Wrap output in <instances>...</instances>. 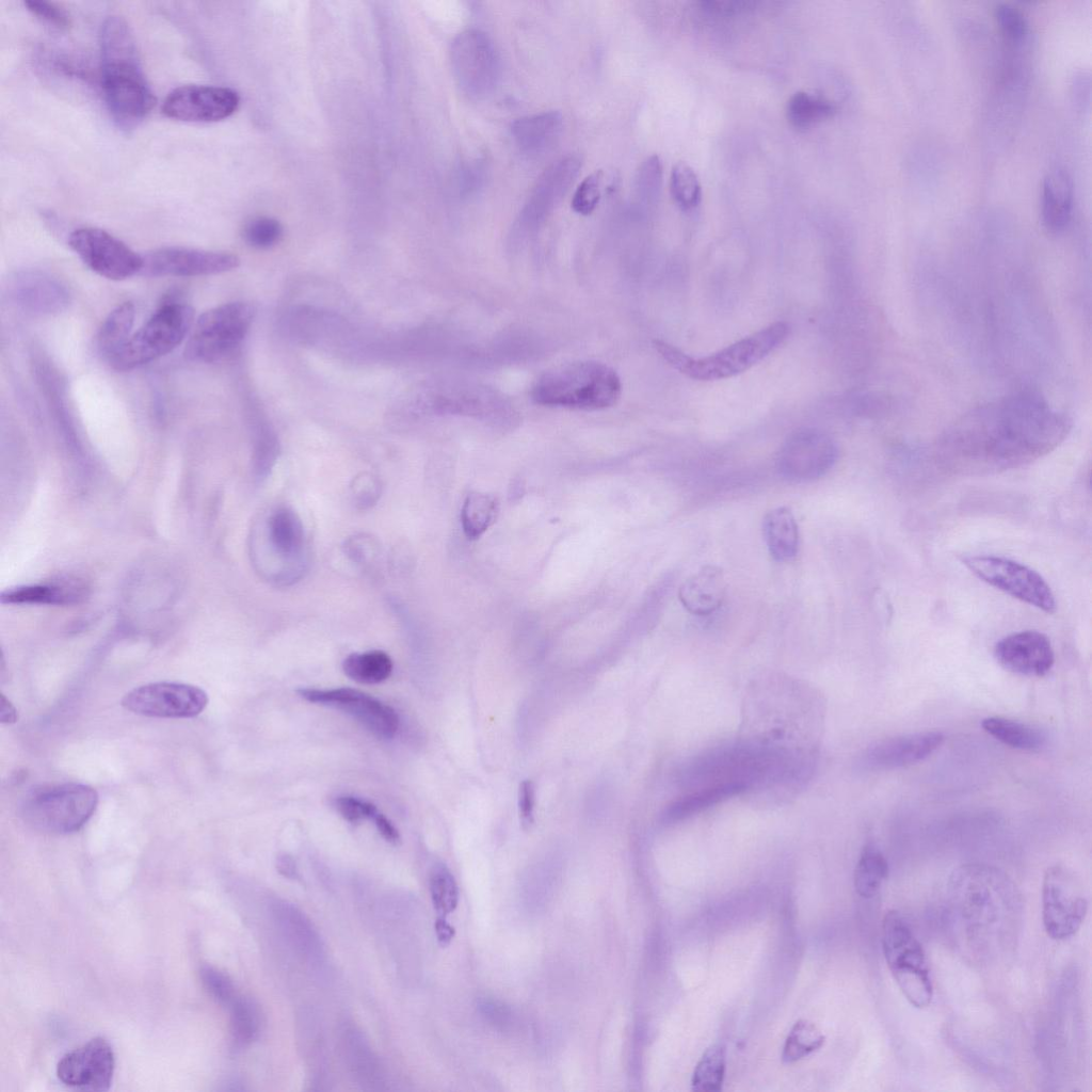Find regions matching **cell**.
<instances>
[{
  "label": "cell",
  "instance_id": "1",
  "mask_svg": "<svg viewBox=\"0 0 1092 1092\" xmlns=\"http://www.w3.org/2000/svg\"><path fill=\"white\" fill-rule=\"evenodd\" d=\"M1069 418L1039 395L1021 391L964 415L944 435L945 462L967 473H986L1029 464L1060 445Z\"/></svg>",
  "mask_w": 1092,
  "mask_h": 1092
},
{
  "label": "cell",
  "instance_id": "2",
  "mask_svg": "<svg viewBox=\"0 0 1092 1092\" xmlns=\"http://www.w3.org/2000/svg\"><path fill=\"white\" fill-rule=\"evenodd\" d=\"M1023 912L1021 893L1002 870L965 864L950 874L945 916L956 943L973 960L989 963L1014 947Z\"/></svg>",
  "mask_w": 1092,
  "mask_h": 1092
},
{
  "label": "cell",
  "instance_id": "3",
  "mask_svg": "<svg viewBox=\"0 0 1092 1092\" xmlns=\"http://www.w3.org/2000/svg\"><path fill=\"white\" fill-rule=\"evenodd\" d=\"M100 71L106 105L114 122L124 129L138 126L156 103L145 77L133 32L117 15L108 16L100 28Z\"/></svg>",
  "mask_w": 1092,
  "mask_h": 1092
},
{
  "label": "cell",
  "instance_id": "4",
  "mask_svg": "<svg viewBox=\"0 0 1092 1092\" xmlns=\"http://www.w3.org/2000/svg\"><path fill=\"white\" fill-rule=\"evenodd\" d=\"M621 390V380L611 367L584 360L545 372L533 385L531 398L540 405L595 411L614 405Z\"/></svg>",
  "mask_w": 1092,
  "mask_h": 1092
},
{
  "label": "cell",
  "instance_id": "5",
  "mask_svg": "<svg viewBox=\"0 0 1092 1092\" xmlns=\"http://www.w3.org/2000/svg\"><path fill=\"white\" fill-rule=\"evenodd\" d=\"M789 325L776 321L730 346L702 358H693L662 340H654L657 352L677 371L697 381H716L739 374L764 359L784 342Z\"/></svg>",
  "mask_w": 1092,
  "mask_h": 1092
},
{
  "label": "cell",
  "instance_id": "6",
  "mask_svg": "<svg viewBox=\"0 0 1092 1092\" xmlns=\"http://www.w3.org/2000/svg\"><path fill=\"white\" fill-rule=\"evenodd\" d=\"M881 944L887 967L905 999L915 1008L928 1007L933 998L929 963L922 945L900 912L885 913Z\"/></svg>",
  "mask_w": 1092,
  "mask_h": 1092
},
{
  "label": "cell",
  "instance_id": "7",
  "mask_svg": "<svg viewBox=\"0 0 1092 1092\" xmlns=\"http://www.w3.org/2000/svg\"><path fill=\"white\" fill-rule=\"evenodd\" d=\"M98 804L95 788L63 783L35 788L25 798L21 815L32 828L51 834L78 832L94 815Z\"/></svg>",
  "mask_w": 1092,
  "mask_h": 1092
},
{
  "label": "cell",
  "instance_id": "8",
  "mask_svg": "<svg viewBox=\"0 0 1092 1092\" xmlns=\"http://www.w3.org/2000/svg\"><path fill=\"white\" fill-rule=\"evenodd\" d=\"M193 309L181 302L164 303L109 359L117 371H129L172 352L193 325Z\"/></svg>",
  "mask_w": 1092,
  "mask_h": 1092
},
{
  "label": "cell",
  "instance_id": "9",
  "mask_svg": "<svg viewBox=\"0 0 1092 1092\" xmlns=\"http://www.w3.org/2000/svg\"><path fill=\"white\" fill-rule=\"evenodd\" d=\"M255 308L246 302L226 303L203 312L184 349L187 359L213 363L235 352L246 337Z\"/></svg>",
  "mask_w": 1092,
  "mask_h": 1092
},
{
  "label": "cell",
  "instance_id": "10",
  "mask_svg": "<svg viewBox=\"0 0 1092 1092\" xmlns=\"http://www.w3.org/2000/svg\"><path fill=\"white\" fill-rule=\"evenodd\" d=\"M963 564L989 585L1046 613L1057 609L1055 595L1045 579L1017 561L991 555L966 556Z\"/></svg>",
  "mask_w": 1092,
  "mask_h": 1092
},
{
  "label": "cell",
  "instance_id": "11",
  "mask_svg": "<svg viewBox=\"0 0 1092 1092\" xmlns=\"http://www.w3.org/2000/svg\"><path fill=\"white\" fill-rule=\"evenodd\" d=\"M1089 901L1080 880L1064 865L1047 868L1042 884V919L1049 937L1063 941L1081 928Z\"/></svg>",
  "mask_w": 1092,
  "mask_h": 1092
},
{
  "label": "cell",
  "instance_id": "12",
  "mask_svg": "<svg viewBox=\"0 0 1092 1092\" xmlns=\"http://www.w3.org/2000/svg\"><path fill=\"white\" fill-rule=\"evenodd\" d=\"M451 65L462 92L472 99L491 95L500 79V58L489 36L479 29L461 32L451 47Z\"/></svg>",
  "mask_w": 1092,
  "mask_h": 1092
},
{
  "label": "cell",
  "instance_id": "13",
  "mask_svg": "<svg viewBox=\"0 0 1092 1092\" xmlns=\"http://www.w3.org/2000/svg\"><path fill=\"white\" fill-rule=\"evenodd\" d=\"M838 449L822 430L802 428L783 443L776 459L777 470L791 482H808L821 478L836 463Z\"/></svg>",
  "mask_w": 1092,
  "mask_h": 1092
},
{
  "label": "cell",
  "instance_id": "14",
  "mask_svg": "<svg viewBox=\"0 0 1092 1092\" xmlns=\"http://www.w3.org/2000/svg\"><path fill=\"white\" fill-rule=\"evenodd\" d=\"M68 244L87 268L108 279L122 280L141 272L143 256L103 229H75Z\"/></svg>",
  "mask_w": 1092,
  "mask_h": 1092
},
{
  "label": "cell",
  "instance_id": "15",
  "mask_svg": "<svg viewBox=\"0 0 1092 1092\" xmlns=\"http://www.w3.org/2000/svg\"><path fill=\"white\" fill-rule=\"evenodd\" d=\"M207 693L181 682H150L132 689L122 698L127 710L155 718H193L208 704Z\"/></svg>",
  "mask_w": 1092,
  "mask_h": 1092
},
{
  "label": "cell",
  "instance_id": "16",
  "mask_svg": "<svg viewBox=\"0 0 1092 1092\" xmlns=\"http://www.w3.org/2000/svg\"><path fill=\"white\" fill-rule=\"evenodd\" d=\"M240 103L236 91L225 86L186 84L167 94L162 105L166 117L191 123H213L232 115Z\"/></svg>",
  "mask_w": 1092,
  "mask_h": 1092
},
{
  "label": "cell",
  "instance_id": "17",
  "mask_svg": "<svg viewBox=\"0 0 1092 1092\" xmlns=\"http://www.w3.org/2000/svg\"><path fill=\"white\" fill-rule=\"evenodd\" d=\"M240 259L226 252L187 247H164L143 256L140 275L149 277H190L231 271Z\"/></svg>",
  "mask_w": 1092,
  "mask_h": 1092
},
{
  "label": "cell",
  "instance_id": "18",
  "mask_svg": "<svg viewBox=\"0 0 1092 1092\" xmlns=\"http://www.w3.org/2000/svg\"><path fill=\"white\" fill-rule=\"evenodd\" d=\"M298 693L310 703L336 707L355 718L380 738H392L399 728V717L388 705L351 688L330 690L300 689Z\"/></svg>",
  "mask_w": 1092,
  "mask_h": 1092
},
{
  "label": "cell",
  "instance_id": "19",
  "mask_svg": "<svg viewBox=\"0 0 1092 1092\" xmlns=\"http://www.w3.org/2000/svg\"><path fill=\"white\" fill-rule=\"evenodd\" d=\"M114 1066L111 1045L98 1037L65 1054L58 1062L57 1075L64 1085L74 1089L107 1091Z\"/></svg>",
  "mask_w": 1092,
  "mask_h": 1092
},
{
  "label": "cell",
  "instance_id": "20",
  "mask_svg": "<svg viewBox=\"0 0 1092 1092\" xmlns=\"http://www.w3.org/2000/svg\"><path fill=\"white\" fill-rule=\"evenodd\" d=\"M996 661L1014 674L1041 677L1055 662L1049 639L1037 630H1023L1008 635L994 646Z\"/></svg>",
  "mask_w": 1092,
  "mask_h": 1092
},
{
  "label": "cell",
  "instance_id": "21",
  "mask_svg": "<svg viewBox=\"0 0 1092 1092\" xmlns=\"http://www.w3.org/2000/svg\"><path fill=\"white\" fill-rule=\"evenodd\" d=\"M944 740L945 735L938 730L886 738L866 750L863 755V764L867 768L876 770L910 766L930 756L942 745Z\"/></svg>",
  "mask_w": 1092,
  "mask_h": 1092
},
{
  "label": "cell",
  "instance_id": "22",
  "mask_svg": "<svg viewBox=\"0 0 1092 1092\" xmlns=\"http://www.w3.org/2000/svg\"><path fill=\"white\" fill-rule=\"evenodd\" d=\"M581 158L566 155L552 162L537 178L520 212L523 223H536L546 216L560 200L578 176Z\"/></svg>",
  "mask_w": 1092,
  "mask_h": 1092
},
{
  "label": "cell",
  "instance_id": "23",
  "mask_svg": "<svg viewBox=\"0 0 1092 1092\" xmlns=\"http://www.w3.org/2000/svg\"><path fill=\"white\" fill-rule=\"evenodd\" d=\"M9 293L19 307L36 315L60 312L69 302L68 291L61 282L33 270L17 272L11 277Z\"/></svg>",
  "mask_w": 1092,
  "mask_h": 1092
},
{
  "label": "cell",
  "instance_id": "24",
  "mask_svg": "<svg viewBox=\"0 0 1092 1092\" xmlns=\"http://www.w3.org/2000/svg\"><path fill=\"white\" fill-rule=\"evenodd\" d=\"M727 583L723 569L707 564L688 577L678 590L684 608L694 615H709L722 605Z\"/></svg>",
  "mask_w": 1092,
  "mask_h": 1092
},
{
  "label": "cell",
  "instance_id": "25",
  "mask_svg": "<svg viewBox=\"0 0 1092 1092\" xmlns=\"http://www.w3.org/2000/svg\"><path fill=\"white\" fill-rule=\"evenodd\" d=\"M1073 208V182L1067 171L1056 167L1044 177L1041 214L1051 232L1062 231L1069 224Z\"/></svg>",
  "mask_w": 1092,
  "mask_h": 1092
},
{
  "label": "cell",
  "instance_id": "26",
  "mask_svg": "<svg viewBox=\"0 0 1092 1092\" xmlns=\"http://www.w3.org/2000/svg\"><path fill=\"white\" fill-rule=\"evenodd\" d=\"M562 127L561 113L546 111L515 119L511 124V134L521 151L536 155L547 150L556 143Z\"/></svg>",
  "mask_w": 1092,
  "mask_h": 1092
},
{
  "label": "cell",
  "instance_id": "27",
  "mask_svg": "<svg viewBox=\"0 0 1092 1092\" xmlns=\"http://www.w3.org/2000/svg\"><path fill=\"white\" fill-rule=\"evenodd\" d=\"M762 535L769 553L776 561H789L799 550V527L789 507L770 510L762 520Z\"/></svg>",
  "mask_w": 1092,
  "mask_h": 1092
},
{
  "label": "cell",
  "instance_id": "28",
  "mask_svg": "<svg viewBox=\"0 0 1092 1092\" xmlns=\"http://www.w3.org/2000/svg\"><path fill=\"white\" fill-rule=\"evenodd\" d=\"M273 914L287 940L306 958L320 959L323 946L310 920L287 901L276 900Z\"/></svg>",
  "mask_w": 1092,
  "mask_h": 1092
},
{
  "label": "cell",
  "instance_id": "29",
  "mask_svg": "<svg viewBox=\"0 0 1092 1092\" xmlns=\"http://www.w3.org/2000/svg\"><path fill=\"white\" fill-rule=\"evenodd\" d=\"M738 783L717 784L696 788L672 802L662 814V821L671 824L692 817L722 801L745 791Z\"/></svg>",
  "mask_w": 1092,
  "mask_h": 1092
},
{
  "label": "cell",
  "instance_id": "30",
  "mask_svg": "<svg viewBox=\"0 0 1092 1092\" xmlns=\"http://www.w3.org/2000/svg\"><path fill=\"white\" fill-rule=\"evenodd\" d=\"M84 596V587L71 581L18 587L2 593L1 601L6 604L67 605Z\"/></svg>",
  "mask_w": 1092,
  "mask_h": 1092
},
{
  "label": "cell",
  "instance_id": "31",
  "mask_svg": "<svg viewBox=\"0 0 1092 1092\" xmlns=\"http://www.w3.org/2000/svg\"><path fill=\"white\" fill-rule=\"evenodd\" d=\"M981 726L996 740L1018 750L1038 751L1047 740L1041 728L1003 717H987L981 721Z\"/></svg>",
  "mask_w": 1092,
  "mask_h": 1092
},
{
  "label": "cell",
  "instance_id": "32",
  "mask_svg": "<svg viewBox=\"0 0 1092 1092\" xmlns=\"http://www.w3.org/2000/svg\"><path fill=\"white\" fill-rule=\"evenodd\" d=\"M268 526L270 543L279 556L292 558L301 552L304 542L303 525L292 510H276L270 516Z\"/></svg>",
  "mask_w": 1092,
  "mask_h": 1092
},
{
  "label": "cell",
  "instance_id": "33",
  "mask_svg": "<svg viewBox=\"0 0 1092 1092\" xmlns=\"http://www.w3.org/2000/svg\"><path fill=\"white\" fill-rule=\"evenodd\" d=\"M134 306L124 302L105 319L97 335V349L108 360L129 340L134 322Z\"/></svg>",
  "mask_w": 1092,
  "mask_h": 1092
},
{
  "label": "cell",
  "instance_id": "34",
  "mask_svg": "<svg viewBox=\"0 0 1092 1092\" xmlns=\"http://www.w3.org/2000/svg\"><path fill=\"white\" fill-rule=\"evenodd\" d=\"M499 512V502L493 495L470 493L462 507L461 523L465 535L479 539L494 524Z\"/></svg>",
  "mask_w": 1092,
  "mask_h": 1092
},
{
  "label": "cell",
  "instance_id": "35",
  "mask_svg": "<svg viewBox=\"0 0 1092 1092\" xmlns=\"http://www.w3.org/2000/svg\"><path fill=\"white\" fill-rule=\"evenodd\" d=\"M836 106L829 99L807 92H797L786 106V117L789 124L799 130H805L814 124L834 115Z\"/></svg>",
  "mask_w": 1092,
  "mask_h": 1092
},
{
  "label": "cell",
  "instance_id": "36",
  "mask_svg": "<svg viewBox=\"0 0 1092 1092\" xmlns=\"http://www.w3.org/2000/svg\"><path fill=\"white\" fill-rule=\"evenodd\" d=\"M888 876V863L883 853L873 845L866 846L854 870V888L863 898L878 894Z\"/></svg>",
  "mask_w": 1092,
  "mask_h": 1092
},
{
  "label": "cell",
  "instance_id": "37",
  "mask_svg": "<svg viewBox=\"0 0 1092 1092\" xmlns=\"http://www.w3.org/2000/svg\"><path fill=\"white\" fill-rule=\"evenodd\" d=\"M344 674L359 684H379L392 671V661L383 651H369L349 655L342 662Z\"/></svg>",
  "mask_w": 1092,
  "mask_h": 1092
},
{
  "label": "cell",
  "instance_id": "38",
  "mask_svg": "<svg viewBox=\"0 0 1092 1092\" xmlns=\"http://www.w3.org/2000/svg\"><path fill=\"white\" fill-rule=\"evenodd\" d=\"M820 1029L807 1019L798 1021L788 1033L782 1053L785 1063L799 1061L818 1050L824 1043Z\"/></svg>",
  "mask_w": 1092,
  "mask_h": 1092
},
{
  "label": "cell",
  "instance_id": "39",
  "mask_svg": "<svg viewBox=\"0 0 1092 1092\" xmlns=\"http://www.w3.org/2000/svg\"><path fill=\"white\" fill-rule=\"evenodd\" d=\"M724 1074L725 1048L721 1044H713L705 1050L694 1069L692 1089L702 1092L719 1091Z\"/></svg>",
  "mask_w": 1092,
  "mask_h": 1092
},
{
  "label": "cell",
  "instance_id": "40",
  "mask_svg": "<svg viewBox=\"0 0 1092 1092\" xmlns=\"http://www.w3.org/2000/svg\"><path fill=\"white\" fill-rule=\"evenodd\" d=\"M231 1033L238 1045L255 1041L261 1030V1015L258 1006L246 997H236L230 1002Z\"/></svg>",
  "mask_w": 1092,
  "mask_h": 1092
},
{
  "label": "cell",
  "instance_id": "41",
  "mask_svg": "<svg viewBox=\"0 0 1092 1092\" xmlns=\"http://www.w3.org/2000/svg\"><path fill=\"white\" fill-rule=\"evenodd\" d=\"M671 195L676 205L685 211L698 206L702 199V188L696 173L687 163L674 165L670 179Z\"/></svg>",
  "mask_w": 1092,
  "mask_h": 1092
},
{
  "label": "cell",
  "instance_id": "42",
  "mask_svg": "<svg viewBox=\"0 0 1092 1092\" xmlns=\"http://www.w3.org/2000/svg\"><path fill=\"white\" fill-rule=\"evenodd\" d=\"M662 182V163L658 156L647 157L639 166L633 181L635 200L648 206L659 198Z\"/></svg>",
  "mask_w": 1092,
  "mask_h": 1092
},
{
  "label": "cell",
  "instance_id": "43",
  "mask_svg": "<svg viewBox=\"0 0 1092 1092\" xmlns=\"http://www.w3.org/2000/svg\"><path fill=\"white\" fill-rule=\"evenodd\" d=\"M430 893L434 909L444 917L451 913L457 904L459 892L456 882L447 867L437 865L430 876Z\"/></svg>",
  "mask_w": 1092,
  "mask_h": 1092
},
{
  "label": "cell",
  "instance_id": "44",
  "mask_svg": "<svg viewBox=\"0 0 1092 1092\" xmlns=\"http://www.w3.org/2000/svg\"><path fill=\"white\" fill-rule=\"evenodd\" d=\"M283 235L278 221L259 216L251 220L243 229L244 240L253 247L268 248L275 245Z\"/></svg>",
  "mask_w": 1092,
  "mask_h": 1092
},
{
  "label": "cell",
  "instance_id": "45",
  "mask_svg": "<svg viewBox=\"0 0 1092 1092\" xmlns=\"http://www.w3.org/2000/svg\"><path fill=\"white\" fill-rule=\"evenodd\" d=\"M601 180L603 173L596 171L579 183L572 198V208L576 213L588 215L594 211L601 195Z\"/></svg>",
  "mask_w": 1092,
  "mask_h": 1092
},
{
  "label": "cell",
  "instance_id": "46",
  "mask_svg": "<svg viewBox=\"0 0 1092 1092\" xmlns=\"http://www.w3.org/2000/svg\"><path fill=\"white\" fill-rule=\"evenodd\" d=\"M348 1059L354 1072L359 1076L366 1075L370 1078L376 1071L375 1059L368 1044L356 1031H351L347 1037Z\"/></svg>",
  "mask_w": 1092,
  "mask_h": 1092
},
{
  "label": "cell",
  "instance_id": "47",
  "mask_svg": "<svg viewBox=\"0 0 1092 1092\" xmlns=\"http://www.w3.org/2000/svg\"><path fill=\"white\" fill-rule=\"evenodd\" d=\"M994 15L1003 33L1011 41L1022 39L1027 32V20L1016 6L1010 3H998L995 6Z\"/></svg>",
  "mask_w": 1092,
  "mask_h": 1092
},
{
  "label": "cell",
  "instance_id": "48",
  "mask_svg": "<svg viewBox=\"0 0 1092 1092\" xmlns=\"http://www.w3.org/2000/svg\"><path fill=\"white\" fill-rule=\"evenodd\" d=\"M200 976L207 991L218 1002L230 1005L236 998L231 980L222 971L210 966H204L200 970Z\"/></svg>",
  "mask_w": 1092,
  "mask_h": 1092
},
{
  "label": "cell",
  "instance_id": "49",
  "mask_svg": "<svg viewBox=\"0 0 1092 1092\" xmlns=\"http://www.w3.org/2000/svg\"><path fill=\"white\" fill-rule=\"evenodd\" d=\"M25 6L37 18L58 29H67L70 26L68 13L54 2L28 0L25 1Z\"/></svg>",
  "mask_w": 1092,
  "mask_h": 1092
},
{
  "label": "cell",
  "instance_id": "50",
  "mask_svg": "<svg viewBox=\"0 0 1092 1092\" xmlns=\"http://www.w3.org/2000/svg\"><path fill=\"white\" fill-rule=\"evenodd\" d=\"M335 806L338 813L351 823H358L367 818L372 819L378 813L372 803L354 797H339L335 801Z\"/></svg>",
  "mask_w": 1092,
  "mask_h": 1092
},
{
  "label": "cell",
  "instance_id": "51",
  "mask_svg": "<svg viewBox=\"0 0 1092 1092\" xmlns=\"http://www.w3.org/2000/svg\"><path fill=\"white\" fill-rule=\"evenodd\" d=\"M701 9L712 15L732 16L753 11L757 2L753 0H703Z\"/></svg>",
  "mask_w": 1092,
  "mask_h": 1092
},
{
  "label": "cell",
  "instance_id": "52",
  "mask_svg": "<svg viewBox=\"0 0 1092 1092\" xmlns=\"http://www.w3.org/2000/svg\"><path fill=\"white\" fill-rule=\"evenodd\" d=\"M533 810H534V786L529 780H525L519 785L518 790V812L521 823L525 826H529L533 822Z\"/></svg>",
  "mask_w": 1092,
  "mask_h": 1092
},
{
  "label": "cell",
  "instance_id": "53",
  "mask_svg": "<svg viewBox=\"0 0 1092 1092\" xmlns=\"http://www.w3.org/2000/svg\"><path fill=\"white\" fill-rule=\"evenodd\" d=\"M482 162L475 160L463 170L461 181L464 193H475L482 186L485 176V166Z\"/></svg>",
  "mask_w": 1092,
  "mask_h": 1092
},
{
  "label": "cell",
  "instance_id": "54",
  "mask_svg": "<svg viewBox=\"0 0 1092 1092\" xmlns=\"http://www.w3.org/2000/svg\"><path fill=\"white\" fill-rule=\"evenodd\" d=\"M372 820L382 837L391 842L397 844L400 840V834L395 825L381 813H376Z\"/></svg>",
  "mask_w": 1092,
  "mask_h": 1092
},
{
  "label": "cell",
  "instance_id": "55",
  "mask_svg": "<svg viewBox=\"0 0 1092 1092\" xmlns=\"http://www.w3.org/2000/svg\"><path fill=\"white\" fill-rule=\"evenodd\" d=\"M276 869L285 878L294 880L298 878V867L292 856L280 854L276 858Z\"/></svg>",
  "mask_w": 1092,
  "mask_h": 1092
},
{
  "label": "cell",
  "instance_id": "56",
  "mask_svg": "<svg viewBox=\"0 0 1092 1092\" xmlns=\"http://www.w3.org/2000/svg\"><path fill=\"white\" fill-rule=\"evenodd\" d=\"M0 720L2 723L12 724L18 720V712L15 706L3 694L0 698Z\"/></svg>",
  "mask_w": 1092,
  "mask_h": 1092
},
{
  "label": "cell",
  "instance_id": "57",
  "mask_svg": "<svg viewBox=\"0 0 1092 1092\" xmlns=\"http://www.w3.org/2000/svg\"><path fill=\"white\" fill-rule=\"evenodd\" d=\"M437 938L440 943L447 944L453 936V928L447 924L444 917H439L435 924Z\"/></svg>",
  "mask_w": 1092,
  "mask_h": 1092
}]
</instances>
